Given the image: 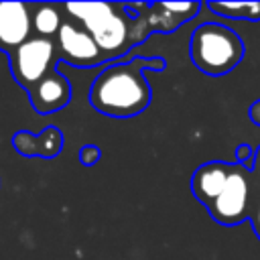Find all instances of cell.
I'll return each instance as SVG.
<instances>
[{
  "instance_id": "6da1fadb",
  "label": "cell",
  "mask_w": 260,
  "mask_h": 260,
  "mask_svg": "<svg viewBox=\"0 0 260 260\" xmlns=\"http://www.w3.org/2000/svg\"><path fill=\"white\" fill-rule=\"evenodd\" d=\"M165 57H132L108 63L93 79L87 100L91 108L108 118H134L150 106L152 89L144 71H165Z\"/></svg>"
},
{
  "instance_id": "7a4b0ae2",
  "label": "cell",
  "mask_w": 260,
  "mask_h": 260,
  "mask_svg": "<svg viewBox=\"0 0 260 260\" xmlns=\"http://www.w3.org/2000/svg\"><path fill=\"white\" fill-rule=\"evenodd\" d=\"M63 10L79 22L100 47L106 63L126 55L140 41L134 4H104V2H69Z\"/></svg>"
},
{
  "instance_id": "3957f363",
  "label": "cell",
  "mask_w": 260,
  "mask_h": 260,
  "mask_svg": "<svg viewBox=\"0 0 260 260\" xmlns=\"http://www.w3.org/2000/svg\"><path fill=\"white\" fill-rule=\"evenodd\" d=\"M246 55L240 35L219 22L199 24L189 39V59L205 75L217 77L234 71Z\"/></svg>"
},
{
  "instance_id": "277c9868",
  "label": "cell",
  "mask_w": 260,
  "mask_h": 260,
  "mask_svg": "<svg viewBox=\"0 0 260 260\" xmlns=\"http://www.w3.org/2000/svg\"><path fill=\"white\" fill-rule=\"evenodd\" d=\"M252 199V169L232 162L230 175L213 201L205 205L209 217L219 225H236L248 219Z\"/></svg>"
},
{
  "instance_id": "5b68a950",
  "label": "cell",
  "mask_w": 260,
  "mask_h": 260,
  "mask_svg": "<svg viewBox=\"0 0 260 260\" xmlns=\"http://www.w3.org/2000/svg\"><path fill=\"white\" fill-rule=\"evenodd\" d=\"M8 59H10L12 77L16 79V83L20 87H24L28 91L47 73L57 69L59 53H57V45L53 39H43V37L32 35Z\"/></svg>"
},
{
  "instance_id": "8992f818",
  "label": "cell",
  "mask_w": 260,
  "mask_h": 260,
  "mask_svg": "<svg viewBox=\"0 0 260 260\" xmlns=\"http://www.w3.org/2000/svg\"><path fill=\"white\" fill-rule=\"evenodd\" d=\"M138 10V30L146 41L152 32L169 35L189 22L201 8V2H150L134 4Z\"/></svg>"
},
{
  "instance_id": "52a82bcc",
  "label": "cell",
  "mask_w": 260,
  "mask_h": 260,
  "mask_svg": "<svg viewBox=\"0 0 260 260\" xmlns=\"http://www.w3.org/2000/svg\"><path fill=\"white\" fill-rule=\"evenodd\" d=\"M55 45L59 53V61H65L73 67H95L106 63L100 47L91 39V35L73 18H65L61 22L59 32L55 35Z\"/></svg>"
},
{
  "instance_id": "ba28073f",
  "label": "cell",
  "mask_w": 260,
  "mask_h": 260,
  "mask_svg": "<svg viewBox=\"0 0 260 260\" xmlns=\"http://www.w3.org/2000/svg\"><path fill=\"white\" fill-rule=\"evenodd\" d=\"M32 37L30 4L0 2V51L8 57Z\"/></svg>"
},
{
  "instance_id": "9c48e42d",
  "label": "cell",
  "mask_w": 260,
  "mask_h": 260,
  "mask_svg": "<svg viewBox=\"0 0 260 260\" xmlns=\"http://www.w3.org/2000/svg\"><path fill=\"white\" fill-rule=\"evenodd\" d=\"M28 100L39 114H53L71 102V83L59 69H53L28 89Z\"/></svg>"
},
{
  "instance_id": "30bf717a",
  "label": "cell",
  "mask_w": 260,
  "mask_h": 260,
  "mask_svg": "<svg viewBox=\"0 0 260 260\" xmlns=\"http://www.w3.org/2000/svg\"><path fill=\"white\" fill-rule=\"evenodd\" d=\"M12 146L22 156L55 158L63 150V134L57 126H47L39 134L18 130L12 136Z\"/></svg>"
},
{
  "instance_id": "8fae6325",
  "label": "cell",
  "mask_w": 260,
  "mask_h": 260,
  "mask_svg": "<svg viewBox=\"0 0 260 260\" xmlns=\"http://www.w3.org/2000/svg\"><path fill=\"white\" fill-rule=\"evenodd\" d=\"M230 169H232V162H223V160H211V162H203L201 167H197L195 173L191 175L193 197L203 205L213 201L217 193L221 191V187L225 185Z\"/></svg>"
},
{
  "instance_id": "7c38bea8",
  "label": "cell",
  "mask_w": 260,
  "mask_h": 260,
  "mask_svg": "<svg viewBox=\"0 0 260 260\" xmlns=\"http://www.w3.org/2000/svg\"><path fill=\"white\" fill-rule=\"evenodd\" d=\"M30 20H32V30L35 37L43 39H53L63 22V16L59 14L61 6L57 4H30Z\"/></svg>"
},
{
  "instance_id": "4fadbf2b",
  "label": "cell",
  "mask_w": 260,
  "mask_h": 260,
  "mask_svg": "<svg viewBox=\"0 0 260 260\" xmlns=\"http://www.w3.org/2000/svg\"><path fill=\"white\" fill-rule=\"evenodd\" d=\"M205 6L232 20H260V2H207Z\"/></svg>"
},
{
  "instance_id": "5bb4252c",
  "label": "cell",
  "mask_w": 260,
  "mask_h": 260,
  "mask_svg": "<svg viewBox=\"0 0 260 260\" xmlns=\"http://www.w3.org/2000/svg\"><path fill=\"white\" fill-rule=\"evenodd\" d=\"M248 221L254 228V234L260 240V183L254 181L252 177V199H250V211H248Z\"/></svg>"
},
{
  "instance_id": "9a60e30c",
  "label": "cell",
  "mask_w": 260,
  "mask_h": 260,
  "mask_svg": "<svg viewBox=\"0 0 260 260\" xmlns=\"http://www.w3.org/2000/svg\"><path fill=\"white\" fill-rule=\"evenodd\" d=\"M100 158H102V150H100L95 144H85V146H81V150H79V162H81L83 167H93Z\"/></svg>"
},
{
  "instance_id": "2e32d148",
  "label": "cell",
  "mask_w": 260,
  "mask_h": 260,
  "mask_svg": "<svg viewBox=\"0 0 260 260\" xmlns=\"http://www.w3.org/2000/svg\"><path fill=\"white\" fill-rule=\"evenodd\" d=\"M254 154H256V150H254L252 146H248V144H240L238 150H236V162H238V165H244V167H248V169H252Z\"/></svg>"
},
{
  "instance_id": "e0dca14e",
  "label": "cell",
  "mask_w": 260,
  "mask_h": 260,
  "mask_svg": "<svg viewBox=\"0 0 260 260\" xmlns=\"http://www.w3.org/2000/svg\"><path fill=\"white\" fill-rule=\"evenodd\" d=\"M252 177L254 181L260 183V146L256 148V154H254V162H252Z\"/></svg>"
},
{
  "instance_id": "ac0fdd59",
  "label": "cell",
  "mask_w": 260,
  "mask_h": 260,
  "mask_svg": "<svg viewBox=\"0 0 260 260\" xmlns=\"http://www.w3.org/2000/svg\"><path fill=\"white\" fill-rule=\"evenodd\" d=\"M248 114H250V120H252L254 124H258V126H260V100H258V102H254V104L250 106Z\"/></svg>"
}]
</instances>
